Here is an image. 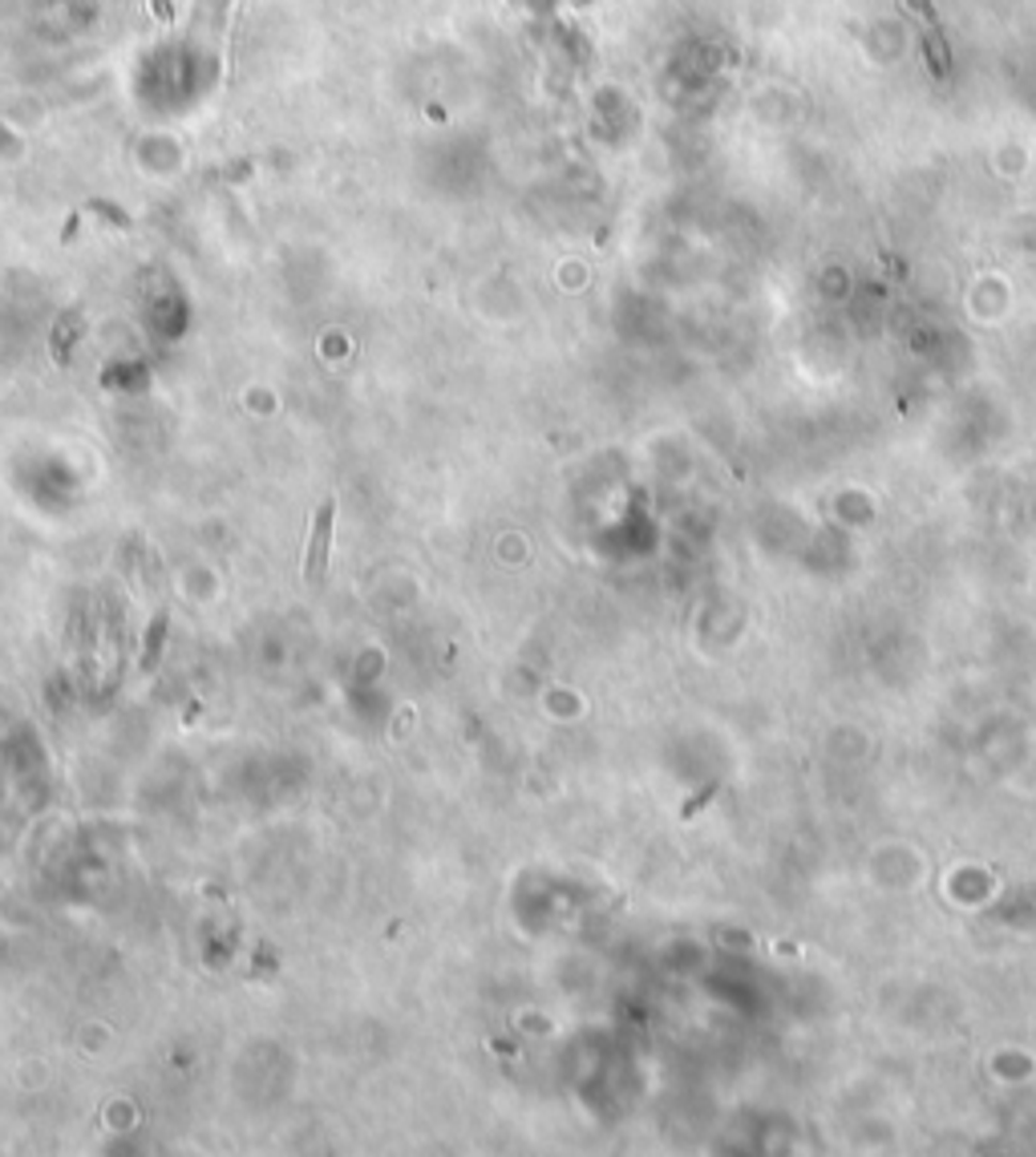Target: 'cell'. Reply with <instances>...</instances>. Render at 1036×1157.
Masks as SVG:
<instances>
[{
	"label": "cell",
	"mask_w": 1036,
	"mask_h": 1157,
	"mask_svg": "<svg viewBox=\"0 0 1036 1157\" xmlns=\"http://www.w3.org/2000/svg\"><path fill=\"white\" fill-rule=\"evenodd\" d=\"M167 632H170V612H167V607H158V612H154V619L146 623V635H142V660H138V668H142L146 676H151L154 668H158V660H163Z\"/></svg>",
	"instance_id": "cell-2"
},
{
	"label": "cell",
	"mask_w": 1036,
	"mask_h": 1157,
	"mask_svg": "<svg viewBox=\"0 0 1036 1157\" xmlns=\"http://www.w3.org/2000/svg\"><path fill=\"white\" fill-rule=\"evenodd\" d=\"M333 514H337V506L321 503L316 523H312V542H308V555H304V583H321L324 578V567H328V542H333Z\"/></svg>",
	"instance_id": "cell-1"
}]
</instances>
